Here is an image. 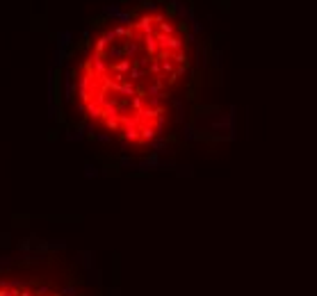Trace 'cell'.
<instances>
[{
  "label": "cell",
  "mask_w": 317,
  "mask_h": 296,
  "mask_svg": "<svg viewBox=\"0 0 317 296\" xmlns=\"http://www.w3.org/2000/svg\"><path fill=\"white\" fill-rule=\"evenodd\" d=\"M0 296H101L80 260L50 248L0 257Z\"/></svg>",
  "instance_id": "6da1fadb"
}]
</instances>
